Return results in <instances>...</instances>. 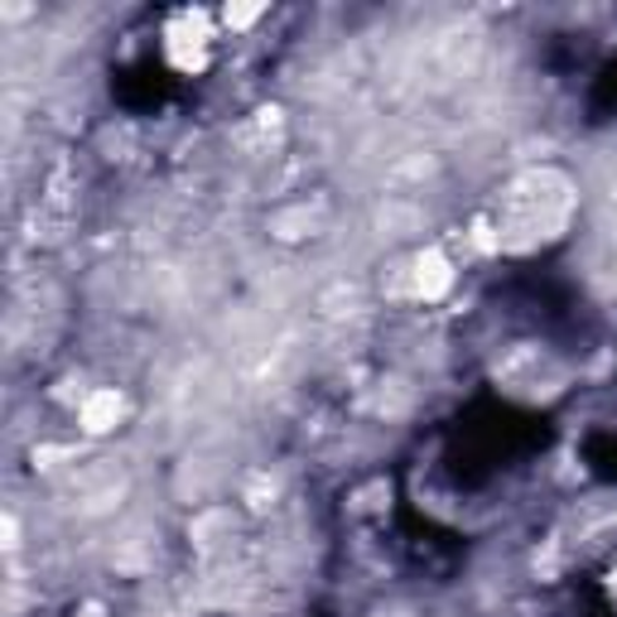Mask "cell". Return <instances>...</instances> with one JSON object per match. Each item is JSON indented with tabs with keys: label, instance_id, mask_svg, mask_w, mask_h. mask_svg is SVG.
<instances>
[{
	"label": "cell",
	"instance_id": "obj_2",
	"mask_svg": "<svg viewBox=\"0 0 617 617\" xmlns=\"http://www.w3.org/2000/svg\"><path fill=\"white\" fill-rule=\"evenodd\" d=\"M121 410H126V400L116 391H92L82 400V429H88V435H106V429L121 420Z\"/></svg>",
	"mask_w": 617,
	"mask_h": 617
},
{
	"label": "cell",
	"instance_id": "obj_1",
	"mask_svg": "<svg viewBox=\"0 0 617 617\" xmlns=\"http://www.w3.org/2000/svg\"><path fill=\"white\" fill-rule=\"evenodd\" d=\"M569 218V189L550 175H526L522 183H512L506 193V222H502V242L526 246L536 236H555Z\"/></svg>",
	"mask_w": 617,
	"mask_h": 617
},
{
	"label": "cell",
	"instance_id": "obj_4",
	"mask_svg": "<svg viewBox=\"0 0 617 617\" xmlns=\"http://www.w3.org/2000/svg\"><path fill=\"white\" fill-rule=\"evenodd\" d=\"M78 617H102V608H97V603H88V608H82Z\"/></svg>",
	"mask_w": 617,
	"mask_h": 617
},
{
	"label": "cell",
	"instance_id": "obj_3",
	"mask_svg": "<svg viewBox=\"0 0 617 617\" xmlns=\"http://www.w3.org/2000/svg\"><path fill=\"white\" fill-rule=\"evenodd\" d=\"M449 285H453L449 261H444L439 252H425V256H420V261H415V295H420V299H439Z\"/></svg>",
	"mask_w": 617,
	"mask_h": 617
}]
</instances>
